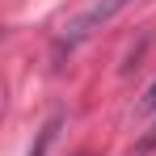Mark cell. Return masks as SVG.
<instances>
[{
	"instance_id": "6da1fadb",
	"label": "cell",
	"mask_w": 156,
	"mask_h": 156,
	"mask_svg": "<svg viewBox=\"0 0 156 156\" xmlns=\"http://www.w3.org/2000/svg\"><path fill=\"white\" fill-rule=\"evenodd\" d=\"M127 4H131V0H93V4L80 13L72 26L63 30V47H76V42H84L89 34H97L101 26H110V21H114Z\"/></svg>"
},
{
	"instance_id": "7a4b0ae2",
	"label": "cell",
	"mask_w": 156,
	"mask_h": 156,
	"mask_svg": "<svg viewBox=\"0 0 156 156\" xmlns=\"http://www.w3.org/2000/svg\"><path fill=\"white\" fill-rule=\"evenodd\" d=\"M55 127H59V118H51L47 127L38 131V144H34V152H30V156H47V148H51V139H55Z\"/></svg>"
},
{
	"instance_id": "3957f363",
	"label": "cell",
	"mask_w": 156,
	"mask_h": 156,
	"mask_svg": "<svg viewBox=\"0 0 156 156\" xmlns=\"http://www.w3.org/2000/svg\"><path fill=\"white\" fill-rule=\"evenodd\" d=\"M144 110H148V114H152V110H156V80H152V84H148V93H144Z\"/></svg>"
},
{
	"instance_id": "277c9868",
	"label": "cell",
	"mask_w": 156,
	"mask_h": 156,
	"mask_svg": "<svg viewBox=\"0 0 156 156\" xmlns=\"http://www.w3.org/2000/svg\"><path fill=\"white\" fill-rule=\"evenodd\" d=\"M152 148H156V127L148 131V135H144V139H139V152H152Z\"/></svg>"
}]
</instances>
